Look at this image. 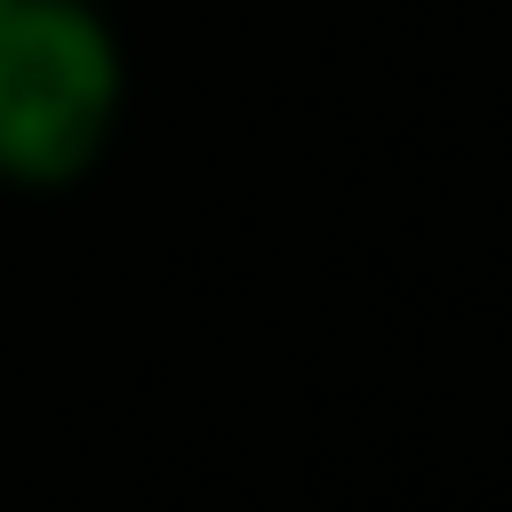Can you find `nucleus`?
Segmentation results:
<instances>
[{
    "label": "nucleus",
    "instance_id": "f257e3e1",
    "mask_svg": "<svg viewBox=\"0 0 512 512\" xmlns=\"http://www.w3.org/2000/svg\"><path fill=\"white\" fill-rule=\"evenodd\" d=\"M128 120V48L104 0H0V184L72 192Z\"/></svg>",
    "mask_w": 512,
    "mask_h": 512
}]
</instances>
